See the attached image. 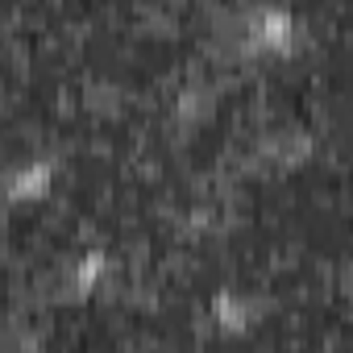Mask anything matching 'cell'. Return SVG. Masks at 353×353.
Returning a JSON list of instances; mask_svg holds the SVG:
<instances>
[{"label": "cell", "mask_w": 353, "mask_h": 353, "mask_svg": "<svg viewBox=\"0 0 353 353\" xmlns=\"http://www.w3.org/2000/svg\"><path fill=\"white\" fill-rule=\"evenodd\" d=\"M241 34H250L254 46H283V42H291L295 26H291V13L287 9H254L245 17Z\"/></svg>", "instance_id": "cell-1"}]
</instances>
